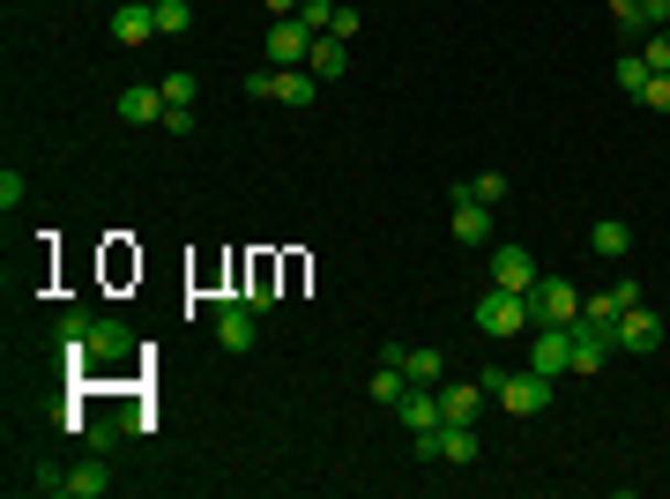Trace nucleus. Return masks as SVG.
Segmentation results:
<instances>
[{"instance_id": "f257e3e1", "label": "nucleus", "mask_w": 670, "mask_h": 499, "mask_svg": "<svg viewBox=\"0 0 670 499\" xmlns=\"http://www.w3.org/2000/svg\"><path fill=\"white\" fill-rule=\"evenodd\" d=\"M53 344H61L75 366H90V373L134 358V336H127L120 321H97V313H61V321H53Z\"/></svg>"}, {"instance_id": "f03ea898", "label": "nucleus", "mask_w": 670, "mask_h": 499, "mask_svg": "<svg viewBox=\"0 0 670 499\" xmlns=\"http://www.w3.org/2000/svg\"><path fill=\"white\" fill-rule=\"evenodd\" d=\"M521 299H529V321H537V328H574L581 321V291L566 276H537Z\"/></svg>"}, {"instance_id": "7ed1b4c3", "label": "nucleus", "mask_w": 670, "mask_h": 499, "mask_svg": "<svg viewBox=\"0 0 670 499\" xmlns=\"http://www.w3.org/2000/svg\"><path fill=\"white\" fill-rule=\"evenodd\" d=\"M485 388H491V403L515 410V417H537V410L551 403V380L544 373H485Z\"/></svg>"}, {"instance_id": "20e7f679", "label": "nucleus", "mask_w": 670, "mask_h": 499, "mask_svg": "<svg viewBox=\"0 0 670 499\" xmlns=\"http://www.w3.org/2000/svg\"><path fill=\"white\" fill-rule=\"evenodd\" d=\"M477 328L499 344V336H521V328H537V321H529V299H521V291H499V283H491L485 299H477Z\"/></svg>"}, {"instance_id": "39448f33", "label": "nucleus", "mask_w": 670, "mask_h": 499, "mask_svg": "<svg viewBox=\"0 0 670 499\" xmlns=\"http://www.w3.org/2000/svg\"><path fill=\"white\" fill-rule=\"evenodd\" d=\"M610 358H618L610 321H588V313H581L574 321V373H596V366H610Z\"/></svg>"}, {"instance_id": "423d86ee", "label": "nucleus", "mask_w": 670, "mask_h": 499, "mask_svg": "<svg viewBox=\"0 0 670 499\" xmlns=\"http://www.w3.org/2000/svg\"><path fill=\"white\" fill-rule=\"evenodd\" d=\"M485 403H491L485 380H455V388L440 380V425H477V417H485Z\"/></svg>"}, {"instance_id": "0eeeda50", "label": "nucleus", "mask_w": 670, "mask_h": 499, "mask_svg": "<svg viewBox=\"0 0 670 499\" xmlns=\"http://www.w3.org/2000/svg\"><path fill=\"white\" fill-rule=\"evenodd\" d=\"M529 373H574V328H537V344H529Z\"/></svg>"}, {"instance_id": "6e6552de", "label": "nucleus", "mask_w": 670, "mask_h": 499, "mask_svg": "<svg viewBox=\"0 0 670 499\" xmlns=\"http://www.w3.org/2000/svg\"><path fill=\"white\" fill-rule=\"evenodd\" d=\"M112 37L134 45V53H142L150 37H164V31H156V0H120V8H112Z\"/></svg>"}, {"instance_id": "1a4fd4ad", "label": "nucleus", "mask_w": 670, "mask_h": 499, "mask_svg": "<svg viewBox=\"0 0 670 499\" xmlns=\"http://www.w3.org/2000/svg\"><path fill=\"white\" fill-rule=\"evenodd\" d=\"M112 112H120L127 127H164V112H172V105H164V83H134V90H120V105H112Z\"/></svg>"}, {"instance_id": "9d476101", "label": "nucleus", "mask_w": 670, "mask_h": 499, "mask_svg": "<svg viewBox=\"0 0 670 499\" xmlns=\"http://www.w3.org/2000/svg\"><path fill=\"white\" fill-rule=\"evenodd\" d=\"M610 336H618V350H656L663 344V321H656L648 306H626L618 321H610Z\"/></svg>"}, {"instance_id": "9b49d317", "label": "nucleus", "mask_w": 670, "mask_h": 499, "mask_svg": "<svg viewBox=\"0 0 670 499\" xmlns=\"http://www.w3.org/2000/svg\"><path fill=\"white\" fill-rule=\"evenodd\" d=\"M537 276H544V269H537V253L529 247H499L491 253V283H499V291H529Z\"/></svg>"}, {"instance_id": "f8f14e48", "label": "nucleus", "mask_w": 670, "mask_h": 499, "mask_svg": "<svg viewBox=\"0 0 670 499\" xmlns=\"http://www.w3.org/2000/svg\"><path fill=\"white\" fill-rule=\"evenodd\" d=\"M216 344L253 350V306H246V299H216Z\"/></svg>"}, {"instance_id": "ddd939ff", "label": "nucleus", "mask_w": 670, "mask_h": 499, "mask_svg": "<svg viewBox=\"0 0 670 499\" xmlns=\"http://www.w3.org/2000/svg\"><path fill=\"white\" fill-rule=\"evenodd\" d=\"M380 358H396L402 373L418 380V388H440V380H447V358H440V350H410V344H380Z\"/></svg>"}, {"instance_id": "4468645a", "label": "nucleus", "mask_w": 670, "mask_h": 499, "mask_svg": "<svg viewBox=\"0 0 670 499\" xmlns=\"http://www.w3.org/2000/svg\"><path fill=\"white\" fill-rule=\"evenodd\" d=\"M305 53H313V31H305L299 15H283V23L269 31V61L275 67H305Z\"/></svg>"}, {"instance_id": "2eb2a0df", "label": "nucleus", "mask_w": 670, "mask_h": 499, "mask_svg": "<svg viewBox=\"0 0 670 499\" xmlns=\"http://www.w3.org/2000/svg\"><path fill=\"white\" fill-rule=\"evenodd\" d=\"M640 299H648V291H640L634 276H618L610 291H596V299H581V313H588V321H618V313H626V306H640Z\"/></svg>"}, {"instance_id": "dca6fc26", "label": "nucleus", "mask_w": 670, "mask_h": 499, "mask_svg": "<svg viewBox=\"0 0 670 499\" xmlns=\"http://www.w3.org/2000/svg\"><path fill=\"white\" fill-rule=\"evenodd\" d=\"M588 253L626 261V253H634V224H626V217H596V224H588Z\"/></svg>"}, {"instance_id": "f3484780", "label": "nucleus", "mask_w": 670, "mask_h": 499, "mask_svg": "<svg viewBox=\"0 0 670 499\" xmlns=\"http://www.w3.org/2000/svg\"><path fill=\"white\" fill-rule=\"evenodd\" d=\"M396 417L410 433H432V425H440V388H418V380H410V395L396 403Z\"/></svg>"}, {"instance_id": "a211bd4d", "label": "nucleus", "mask_w": 670, "mask_h": 499, "mask_svg": "<svg viewBox=\"0 0 670 499\" xmlns=\"http://www.w3.org/2000/svg\"><path fill=\"white\" fill-rule=\"evenodd\" d=\"M305 67L321 75V83H335L343 67H350V37H335V31H321L313 37V53H305Z\"/></svg>"}, {"instance_id": "6ab92c4d", "label": "nucleus", "mask_w": 670, "mask_h": 499, "mask_svg": "<svg viewBox=\"0 0 670 499\" xmlns=\"http://www.w3.org/2000/svg\"><path fill=\"white\" fill-rule=\"evenodd\" d=\"M105 492H112V469L97 463V455L67 469V499H105Z\"/></svg>"}, {"instance_id": "aec40b11", "label": "nucleus", "mask_w": 670, "mask_h": 499, "mask_svg": "<svg viewBox=\"0 0 670 499\" xmlns=\"http://www.w3.org/2000/svg\"><path fill=\"white\" fill-rule=\"evenodd\" d=\"M402 395H410V373H402L396 358H380V366H372V403H380V410H396Z\"/></svg>"}, {"instance_id": "412c9836", "label": "nucleus", "mask_w": 670, "mask_h": 499, "mask_svg": "<svg viewBox=\"0 0 670 499\" xmlns=\"http://www.w3.org/2000/svg\"><path fill=\"white\" fill-rule=\"evenodd\" d=\"M455 239L462 247H485L491 239V209L485 202H455Z\"/></svg>"}, {"instance_id": "4be33fe9", "label": "nucleus", "mask_w": 670, "mask_h": 499, "mask_svg": "<svg viewBox=\"0 0 670 499\" xmlns=\"http://www.w3.org/2000/svg\"><path fill=\"white\" fill-rule=\"evenodd\" d=\"M455 202H485V209H499V202H507V180H499V172H477V180H455Z\"/></svg>"}, {"instance_id": "5701e85b", "label": "nucleus", "mask_w": 670, "mask_h": 499, "mask_svg": "<svg viewBox=\"0 0 670 499\" xmlns=\"http://www.w3.org/2000/svg\"><path fill=\"white\" fill-rule=\"evenodd\" d=\"M440 463H477V433L469 425H440Z\"/></svg>"}, {"instance_id": "b1692460", "label": "nucleus", "mask_w": 670, "mask_h": 499, "mask_svg": "<svg viewBox=\"0 0 670 499\" xmlns=\"http://www.w3.org/2000/svg\"><path fill=\"white\" fill-rule=\"evenodd\" d=\"M648 75H656V67L640 61V45H634V53L618 61V90H626V97H640V90H648Z\"/></svg>"}, {"instance_id": "393cba45", "label": "nucleus", "mask_w": 670, "mask_h": 499, "mask_svg": "<svg viewBox=\"0 0 670 499\" xmlns=\"http://www.w3.org/2000/svg\"><path fill=\"white\" fill-rule=\"evenodd\" d=\"M31 492H45V499H67V469H61V463H37V469H31Z\"/></svg>"}, {"instance_id": "a878e982", "label": "nucleus", "mask_w": 670, "mask_h": 499, "mask_svg": "<svg viewBox=\"0 0 670 499\" xmlns=\"http://www.w3.org/2000/svg\"><path fill=\"white\" fill-rule=\"evenodd\" d=\"M186 23H194V8H186V0H156V31H164V37H180Z\"/></svg>"}, {"instance_id": "bb28decb", "label": "nucleus", "mask_w": 670, "mask_h": 499, "mask_svg": "<svg viewBox=\"0 0 670 499\" xmlns=\"http://www.w3.org/2000/svg\"><path fill=\"white\" fill-rule=\"evenodd\" d=\"M640 61L656 67V75H670V31H648V37H640Z\"/></svg>"}, {"instance_id": "cd10ccee", "label": "nucleus", "mask_w": 670, "mask_h": 499, "mask_svg": "<svg viewBox=\"0 0 670 499\" xmlns=\"http://www.w3.org/2000/svg\"><path fill=\"white\" fill-rule=\"evenodd\" d=\"M299 23H305L313 37H321V31H335V0H305V8H299Z\"/></svg>"}, {"instance_id": "c85d7f7f", "label": "nucleus", "mask_w": 670, "mask_h": 499, "mask_svg": "<svg viewBox=\"0 0 670 499\" xmlns=\"http://www.w3.org/2000/svg\"><path fill=\"white\" fill-rule=\"evenodd\" d=\"M610 23L626 37H648V23H640V0H610Z\"/></svg>"}, {"instance_id": "c756f323", "label": "nucleus", "mask_w": 670, "mask_h": 499, "mask_svg": "<svg viewBox=\"0 0 670 499\" xmlns=\"http://www.w3.org/2000/svg\"><path fill=\"white\" fill-rule=\"evenodd\" d=\"M648 112H670V75H648V90H640Z\"/></svg>"}, {"instance_id": "7c9ffc66", "label": "nucleus", "mask_w": 670, "mask_h": 499, "mask_svg": "<svg viewBox=\"0 0 670 499\" xmlns=\"http://www.w3.org/2000/svg\"><path fill=\"white\" fill-rule=\"evenodd\" d=\"M23 194H31V180H23V172H0V209H15Z\"/></svg>"}, {"instance_id": "2f4dec72", "label": "nucleus", "mask_w": 670, "mask_h": 499, "mask_svg": "<svg viewBox=\"0 0 670 499\" xmlns=\"http://www.w3.org/2000/svg\"><path fill=\"white\" fill-rule=\"evenodd\" d=\"M164 105H194V75H164Z\"/></svg>"}, {"instance_id": "473e14b6", "label": "nucleus", "mask_w": 670, "mask_h": 499, "mask_svg": "<svg viewBox=\"0 0 670 499\" xmlns=\"http://www.w3.org/2000/svg\"><path fill=\"white\" fill-rule=\"evenodd\" d=\"M640 23H648V31H670V0H640Z\"/></svg>"}, {"instance_id": "72a5a7b5", "label": "nucleus", "mask_w": 670, "mask_h": 499, "mask_svg": "<svg viewBox=\"0 0 670 499\" xmlns=\"http://www.w3.org/2000/svg\"><path fill=\"white\" fill-rule=\"evenodd\" d=\"M164 134H194V105H172V112H164Z\"/></svg>"}, {"instance_id": "f704fd0d", "label": "nucleus", "mask_w": 670, "mask_h": 499, "mask_svg": "<svg viewBox=\"0 0 670 499\" xmlns=\"http://www.w3.org/2000/svg\"><path fill=\"white\" fill-rule=\"evenodd\" d=\"M261 8H269V15H275V23H283V15H299V8H305V0H261Z\"/></svg>"}]
</instances>
